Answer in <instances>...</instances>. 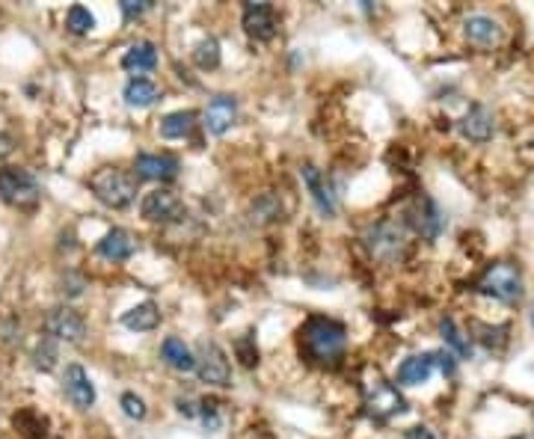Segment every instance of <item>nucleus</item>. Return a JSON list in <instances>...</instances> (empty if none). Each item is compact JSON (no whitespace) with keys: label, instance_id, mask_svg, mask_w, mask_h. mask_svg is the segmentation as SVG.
Returning a JSON list of instances; mask_svg holds the SVG:
<instances>
[{"label":"nucleus","instance_id":"obj_1","mask_svg":"<svg viewBox=\"0 0 534 439\" xmlns=\"http://www.w3.org/2000/svg\"><path fill=\"white\" fill-rule=\"evenodd\" d=\"M345 344H347L345 324L333 321V317L312 315L309 321L300 326V348L315 366L336 368L345 357Z\"/></svg>","mask_w":534,"mask_h":439},{"label":"nucleus","instance_id":"obj_2","mask_svg":"<svg viewBox=\"0 0 534 439\" xmlns=\"http://www.w3.org/2000/svg\"><path fill=\"white\" fill-rule=\"evenodd\" d=\"M89 188L107 208H128L137 196V175L119 170V166H101L98 173H92Z\"/></svg>","mask_w":534,"mask_h":439},{"label":"nucleus","instance_id":"obj_3","mask_svg":"<svg viewBox=\"0 0 534 439\" xmlns=\"http://www.w3.org/2000/svg\"><path fill=\"white\" fill-rule=\"evenodd\" d=\"M475 291L484 297H493V300L502 303H513L522 297V274L517 265L511 261H496L481 274V279L475 283Z\"/></svg>","mask_w":534,"mask_h":439},{"label":"nucleus","instance_id":"obj_4","mask_svg":"<svg viewBox=\"0 0 534 439\" xmlns=\"http://www.w3.org/2000/svg\"><path fill=\"white\" fill-rule=\"evenodd\" d=\"M0 199L13 208H30L39 199V182L27 170L18 166H4L0 170Z\"/></svg>","mask_w":534,"mask_h":439},{"label":"nucleus","instance_id":"obj_5","mask_svg":"<svg viewBox=\"0 0 534 439\" xmlns=\"http://www.w3.org/2000/svg\"><path fill=\"white\" fill-rule=\"evenodd\" d=\"M365 407H368V416L371 418L386 422V418H392V416H401L404 409H407V401H404V395L392 386V383H386L383 377H374L365 386Z\"/></svg>","mask_w":534,"mask_h":439},{"label":"nucleus","instance_id":"obj_6","mask_svg":"<svg viewBox=\"0 0 534 439\" xmlns=\"http://www.w3.org/2000/svg\"><path fill=\"white\" fill-rule=\"evenodd\" d=\"M407 223L425 241H437L446 229V217H443V211H439V205L425 193L413 199V205L407 208Z\"/></svg>","mask_w":534,"mask_h":439},{"label":"nucleus","instance_id":"obj_7","mask_svg":"<svg viewBox=\"0 0 534 439\" xmlns=\"http://www.w3.org/2000/svg\"><path fill=\"white\" fill-rule=\"evenodd\" d=\"M196 375L208 386H229L232 383V368H229L226 353L214 342H202L196 353Z\"/></svg>","mask_w":534,"mask_h":439},{"label":"nucleus","instance_id":"obj_8","mask_svg":"<svg viewBox=\"0 0 534 439\" xmlns=\"http://www.w3.org/2000/svg\"><path fill=\"white\" fill-rule=\"evenodd\" d=\"M45 333H48L51 339L80 344L87 335V321H84V315L75 312L71 306H57V309H51L45 315Z\"/></svg>","mask_w":534,"mask_h":439},{"label":"nucleus","instance_id":"obj_9","mask_svg":"<svg viewBox=\"0 0 534 439\" xmlns=\"http://www.w3.org/2000/svg\"><path fill=\"white\" fill-rule=\"evenodd\" d=\"M140 214H143V220H149V223H179L184 217V202L179 199V193L158 188V190L143 196Z\"/></svg>","mask_w":534,"mask_h":439},{"label":"nucleus","instance_id":"obj_10","mask_svg":"<svg viewBox=\"0 0 534 439\" xmlns=\"http://www.w3.org/2000/svg\"><path fill=\"white\" fill-rule=\"evenodd\" d=\"M365 244L377 258L395 261L404 249V229L395 226V223H389V220H383V223H377V226H371L365 232Z\"/></svg>","mask_w":534,"mask_h":439},{"label":"nucleus","instance_id":"obj_11","mask_svg":"<svg viewBox=\"0 0 534 439\" xmlns=\"http://www.w3.org/2000/svg\"><path fill=\"white\" fill-rule=\"evenodd\" d=\"M246 36H253L255 42H271L276 36V9L271 4H246L241 18Z\"/></svg>","mask_w":534,"mask_h":439},{"label":"nucleus","instance_id":"obj_12","mask_svg":"<svg viewBox=\"0 0 534 439\" xmlns=\"http://www.w3.org/2000/svg\"><path fill=\"white\" fill-rule=\"evenodd\" d=\"M300 175H303V184H306L309 193H312V202H315V208L324 214V217H333L336 208H338V202H336L333 188H330L327 175L321 173L318 166H312V164L303 166Z\"/></svg>","mask_w":534,"mask_h":439},{"label":"nucleus","instance_id":"obj_13","mask_svg":"<svg viewBox=\"0 0 534 439\" xmlns=\"http://www.w3.org/2000/svg\"><path fill=\"white\" fill-rule=\"evenodd\" d=\"M63 389H66L69 401L75 404L78 409H89L96 404V386H92L89 375L84 371V366H66V375H63Z\"/></svg>","mask_w":534,"mask_h":439},{"label":"nucleus","instance_id":"obj_14","mask_svg":"<svg viewBox=\"0 0 534 439\" xmlns=\"http://www.w3.org/2000/svg\"><path fill=\"white\" fill-rule=\"evenodd\" d=\"M137 179L146 182H172L179 175V157L172 155H137Z\"/></svg>","mask_w":534,"mask_h":439},{"label":"nucleus","instance_id":"obj_15","mask_svg":"<svg viewBox=\"0 0 534 439\" xmlns=\"http://www.w3.org/2000/svg\"><path fill=\"white\" fill-rule=\"evenodd\" d=\"M238 119V98L235 96H217L205 107V128L211 134H226Z\"/></svg>","mask_w":534,"mask_h":439},{"label":"nucleus","instance_id":"obj_16","mask_svg":"<svg viewBox=\"0 0 534 439\" xmlns=\"http://www.w3.org/2000/svg\"><path fill=\"white\" fill-rule=\"evenodd\" d=\"M493 131H496V119L484 105L469 107V114L460 119V134L472 139V143H487L493 137Z\"/></svg>","mask_w":534,"mask_h":439},{"label":"nucleus","instance_id":"obj_17","mask_svg":"<svg viewBox=\"0 0 534 439\" xmlns=\"http://www.w3.org/2000/svg\"><path fill=\"white\" fill-rule=\"evenodd\" d=\"M434 368H437L434 353H413V357H407L398 366V383H404V386H421V383L430 380Z\"/></svg>","mask_w":534,"mask_h":439},{"label":"nucleus","instance_id":"obj_18","mask_svg":"<svg viewBox=\"0 0 534 439\" xmlns=\"http://www.w3.org/2000/svg\"><path fill=\"white\" fill-rule=\"evenodd\" d=\"M466 39L472 45H481V48H493V45L502 42V27L493 21L490 15H472L466 18Z\"/></svg>","mask_w":534,"mask_h":439},{"label":"nucleus","instance_id":"obj_19","mask_svg":"<svg viewBox=\"0 0 534 439\" xmlns=\"http://www.w3.org/2000/svg\"><path fill=\"white\" fill-rule=\"evenodd\" d=\"M134 249H137V244H134L131 232H125V229H110L107 235L98 241V256H104L107 261L131 258Z\"/></svg>","mask_w":534,"mask_h":439},{"label":"nucleus","instance_id":"obj_20","mask_svg":"<svg viewBox=\"0 0 534 439\" xmlns=\"http://www.w3.org/2000/svg\"><path fill=\"white\" fill-rule=\"evenodd\" d=\"M154 65H158V51H154L152 42H134L122 57V69L134 74L152 72Z\"/></svg>","mask_w":534,"mask_h":439},{"label":"nucleus","instance_id":"obj_21","mask_svg":"<svg viewBox=\"0 0 534 439\" xmlns=\"http://www.w3.org/2000/svg\"><path fill=\"white\" fill-rule=\"evenodd\" d=\"M161 357H163V362H167L170 368H176V371H193V368H196V357H193L188 344H184L181 339H176V335L163 339Z\"/></svg>","mask_w":534,"mask_h":439},{"label":"nucleus","instance_id":"obj_22","mask_svg":"<svg viewBox=\"0 0 534 439\" xmlns=\"http://www.w3.org/2000/svg\"><path fill=\"white\" fill-rule=\"evenodd\" d=\"M122 324L128 326V330H134V333H149V330H154V326L161 324V312H158V306H154L152 300H146L140 306H134V309H128L122 315Z\"/></svg>","mask_w":534,"mask_h":439},{"label":"nucleus","instance_id":"obj_23","mask_svg":"<svg viewBox=\"0 0 534 439\" xmlns=\"http://www.w3.org/2000/svg\"><path fill=\"white\" fill-rule=\"evenodd\" d=\"M125 105L128 107H152L154 101L161 98V89L154 87L152 80H146V78H134V80H128V87H125Z\"/></svg>","mask_w":534,"mask_h":439},{"label":"nucleus","instance_id":"obj_24","mask_svg":"<svg viewBox=\"0 0 534 439\" xmlns=\"http://www.w3.org/2000/svg\"><path fill=\"white\" fill-rule=\"evenodd\" d=\"M250 220L259 226H271V223L282 220V202L276 193H262L259 199L250 205Z\"/></svg>","mask_w":534,"mask_h":439},{"label":"nucleus","instance_id":"obj_25","mask_svg":"<svg viewBox=\"0 0 534 439\" xmlns=\"http://www.w3.org/2000/svg\"><path fill=\"white\" fill-rule=\"evenodd\" d=\"M193 122H196V114L193 110H176V114L161 119V137L163 139H181L193 131Z\"/></svg>","mask_w":534,"mask_h":439},{"label":"nucleus","instance_id":"obj_26","mask_svg":"<svg viewBox=\"0 0 534 439\" xmlns=\"http://www.w3.org/2000/svg\"><path fill=\"white\" fill-rule=\"evenodd\" d=\"M439 333H443L446 344L457 353V357H469V353H472V344H469V339H463V333L457 330L455 317H443V324H439Z\"/></svg>","mask_w":534,"mask_h":439},{"label":"nucleus","instance_id":"obj_27","mask_svg":"<svg viewBox=\"0 0 534 439\" xmlns=\"http://www.w3.org/2000/svg\"><path fill=\"white\" fill-rule=\"evenodd\" d=\"M193 63H196L202 72L217 69V65H220V45H217V39H202L196 45V51H193Z\"/></svg>","mask_w":534,"mask_h":439},{"label":"nucleus","instance_id":"obj_28","mask_svg":"<svg viewBox=\"0 0 534 439\" xmlns=\"http://www.w3.org/2000/svg\"><path fill=\"white\" fill-rule=\"evenodd\" d=\"M66 27L71 33H89L92 27H96V15L89 13L87 6H71L69 13H66Z\"/></svg>","mask_w":534,"mask_h":439},{"label":"nucleus","instance_id":"obj_29","mask_svg":"<svg viewBox=\"0 0 534 439\" xmlns=\"http://www.w3.org/2000/svg\"><path fill=\"white\" fill-rule=\"evenodd\" d=\"M235 350H238V357H241V362L246 368H253L255 362H259V348H255V335L253 333H246L244 339H238Z\"/></svg>","mask_w":534,"mask_h":439},{"label":"nucleus","instance_id":"obj_30","mask_svg":"<svg viewBox=\"0 0 534 439\" xmlns=\"http://www.w3.org/2000/svg\"><path fill=\"white\" fill-rule=\"evenodd\" d=\"M122 409L128 418H146V401L134 392H125L122 395Z\"/></svg>","mask_w":534,"mask_h":439},{"label":"nucleus","instance_id":"obj_31","mask_svg":"<svg viewBox=\"0 0 534 439\" xmlns=\"http://www.w3.org/2000/svg\"><path fill=\"white\" fill-rule=\"evenodd\" d=\"M33 359H36V368H42V371H51V368H54V359H57V350H54L51 344L45 342V344H39V348H36Z\"/></svg>","mask_w":534,"mask_h":439},{"label":"nucleus","instance_id":"obj_32","mask_svg":"<svg viewBox=\"0 0 534 439\" xmlns=\"http://www.w3.org/2000/svg\"><path fill=\"white\" fill-rule=\"evenodd\" d=\"M149 6H152V0H122V4H119V9H122V15L128 21H131V18H140Z\"/></svg>","mask_w":534,"mask_h":439},{"label":"nucleus","instance_id":"obj_33","mask_svg":"<svg viewBox=\"0 0 534 439\" xmlns=\"http://www.w3.org/2000/svg\"><path fill=\"white\" fill-rule=\"evenodd\" d=\"M202 422H205L208 431H217L220 427V416H217V401H202Z\"/></svg>","mask_w":534,"mask_h":439},{"label":"nucleus","instance_id":"obj_34","mask_svg":"<svg viewBox=\"0 0 534 439\" xmlns=\"http://www.w3.org/2000/svg\"><path fill=\"white\" fill-rule=\"evenodd\" d=\"M437 357V366L446 371V375H455V357H451L448 350H443V353H434Z\"/></svg>","mask_w":534,"mask_h":439},{"label":"nucleus","instance_id":"obj_35","mask_svg":"<svg viewBox=\"0 0 534 439\" xmlns=\"http://www.w3.org/2000/svg\"><path fill=\"white\" fill-rule=\"evenodd\" d=\"M13 148H15V139L9 137V134H0V157L13 155Z\"/></svg>","mask_w":534,"mask_h":439},{"label":"nucleus","instance_id":"obj_36","mask_svg":"<svg viewBox=\"0 0 534 439\" xmlns=\"http://www.w3.org/2000/svg\"><path fill=\"white\" fill-rule=\"evenodd\" d=\"M407 439H437V436L430 434L428 427H410V431H407Z\"/></svg>","mask_w":534,"mask_h":439},{"label":"nucleus","instance_id":"obj_37","mask_svg":"<svg viewBox=\"0 0 534 439\" xmlns=\"http://www.w3.org/2000/svg\"><path fill=\"white\" fill-rule=\"evenodd\" d=\"M179 409L184 416H196V407H193V401H179Z\"/></svg>","mask_w":534,"mask_h":439},{"label":"nucleus","instance_id":"obj_38","mask_svg":"<svg viewBox=\"0 0 534 439\" xmlns=\"http://www.w3.org/2000/svg\"><path fill=\"white\" fill-rule=\"evenodd\" d=\"M531 326H534V312H531Z\"/></svg>","mask_w":534,"mask_h":439}]
</instances>
